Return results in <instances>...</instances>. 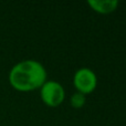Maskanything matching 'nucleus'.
I'll return each mask as SVG.
<instances>
[{
  "instance_id": "nucleus-2",
  "label": "nucleus",
  "mask_w": 126,
  "mask_h": 126,
  "mask_svg": "<svg viewBox=\"0 0 126 126\" xmlns=\"http://www.w3.org/2000/svg\"><path fill=\"white\" fill-rule=\"evenodd\" d=\"M40 97L47 106L58 107L65 98V90L58 81L47 80L40 87Z\"/></svg>"
},
{
  "instance_id": "nucleus-4",
  "label": "nucleus",
  "mask_w": 126,
  "mask_h": 126,
  "mask_svg": "<svg viewBox=\"0 0 126 126\" xmlns=\"http://www.w3.org/2000/svg\"><path fill=\"white\" fill-rule=\"evenodd\" d=\"M87 4L95 12L101 15H109L117 9L120 2L117 0H89Z\"/></svg>"
},
{
  "instance_id": "nucleus-3",
  "label": "nucleus",
  "mask_w": 126,
  "mask_h": 126,
  "mask_svg": "<svg viewBox=\"0 0 126 126\" xmlns=\"http://www.w3.org/2000/svg\"><path fill=\"white\" fill-rule=\"evenodd\" d=\"M73 85L76 92L84 95L91 94L97 86V76L90 67H80L73 75Z\"/></svg>"
},
{
  "instance_id": "nucleus-1",
  "label": "nucleus",
  "mask_w": 126,
  "mask_h": 126,
  "mask_svg": "<svg viewBox=\"0 0 126 126\" xmlns=\"http://www.w3.org/2000/svg\"><path fill=\"white\" fill-rule=\"evenodd\" d=\"M9 83L19 92L40 90L48 80V73L41 62L37 60H23L16 63L9 71Z\"/></svg>"
},
{
  "instance_id": "nucleus-5",
  "label": "nucleus",
  "mask_w": 126,
  "mask_h": 126,
  "mask_svg": "<svg viewBox=\"0 0 126 126\" xmlns=\"http://www.w3.org/2000/svg\"><path fill=\"white\" fill-rule=\"evenodd\" d=\"M85 102H86V98H85V95L80 92H75L71 95L70 97V104L73 109H82L84 106Z\"/></svg>"
}]
</instances>
